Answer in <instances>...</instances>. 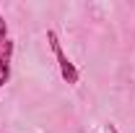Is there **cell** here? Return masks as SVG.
<instances>
[{
	"label": "cell",
	"instance_id": "6da1fadb",
	"mask_svg": "<svg viewBox=\"0 0 135 133\" xmlns=\"http://www.w3.org/2000/svg\"><path fill=\"white\" fill-rule=\"evenodd\" d=\"M47 42H50L52 52H55V60H57V68H60V76H62V81L70 83V86H75V83L81 81V73H78V68L70 63V57L65 55V50H62V45H60V39H57V34L47 32Z\"/></svg>",
	"mask_w": 135,
	"mask_h": 133
},
{
	"label": "cell",
	"instance_id": "7a4b0ae2",
	"mask_svg": "<svg viewBox=\"0 0 135 133\" xmlns=\"http://www.w3.org/2000/svg\"><path fill=\"white\" fill-rule=\"evenodd\" d=\"M11 57H13V39L0 45V89L11 81Z\"/></svg>",
	"mask_w": 135,
	"mask_h": 133
},
{
	"label": "cell",
	"instance_id": "3957f363",
	"mask_svg": "<svg viewBox=\"0 0 135 133\" xmlns=\"http://www.w3.org/2000/svg\"><path fill=\"white\" fill-rule=\"evenodd\" d=\"M5 39H11V37H8V24H5V18H3V11H0V45H3Z\"/></svg>",
	"mask_w": 135,
	"mask_h": 133
},
{
	"label": "cell",
	"instance_id": "277c9868",
	"mask_svg": "<svg viewBox=\"0 0 135 133\" xmlns=\"http://www.w3.org/2000/svg\"><path fill=\"white\" fill-rule=\"evenodd\" d=\"M107 131H109V133H119V131H117V125H114V123H107Z\"/></svg>",
	"mask_w": 135,
	"mask_h": 133
}]
</instances>
